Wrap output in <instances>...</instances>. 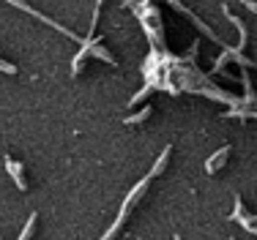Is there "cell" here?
I'll list each match as a JSON object with an SVG mask.
<instances>
[{"mask_svg": "<svg viewBox=\"0 0 257 240\" xmlns=\"http://www.w3.org/2000/svg\"><path fill=\"white\" fill-rule=\"evenodd\" d=\"M243 229H246L249 235H254V237H257V224H249V226H243Z\"/></svg>", "mask_w": 257, "mask_h": 240, "instance_id": "9c48e42d", "label": "cell"}, {"mask_svg": "<svg viewBox=\"0 0 257 240\" xmlns=\"http://www.w3.org/2000/svg\"><path fill=\"white\" fill-rule=\"evenodd\" d=\"M227 156H230V145H222V147H219V150H216V153H213V156L205 161V172H208V175H213V172H216L219 167H224Z\"/></svg>", "mask_w": 257, "mask_h": 240, "instance_id": "3957f363", "label": "cell"}, {"mask_svg": "<svg viewBox=\"0 0 257 240\" xmlns=\"http://www.w3.org/2000/svg\"><path fill=\"white\" fill-rule=\"evenodd\" d=\"M148 118H151V107H143V109H140V112L128 115V118H126L123 123H126V126H140V123H145Z\"/></svg>", "mask_w": 257, "mask_h": 240, "instance_id": "8992f818", "label": "cell"}, {"mask_svg": "<svg viewBox=\"0 0 257 240\" xmlns=\"http://www.w3.org/2000/svg\"><path fill=\"white\" fill-rule=\"evenodd\" d=\"M148 186H151V175H148V177H143V180H140L137 186H134L132 191H128L126 202H123V205H120V207H123V210H132V205H134V202L140 199V196H143V191H145V188H148Z\"/></svg>", "mask_w": 257, "mask_h": 240, "instance_id": "277c9868", "label": "cell"}, {"mask_svg": "<svg viewBox=\"0 0 257 240\" xmlns=\"http://www.w3.org/2000/svg\"><path fill=\"white\" fill-rule=\"evenodd\" d=\"M170 150H173V147H164V150H162V156H159V161L154 164V169L148 172L151 177H156V175H162V172H164V167H167V161H170Z\"/></svg>", "mask_w": 257, "mask_h": 240, "instance_id": "5b68a950", "label": "cell"}, {"mask_svg": "<svg viewBox=\"0 0 257 240\" xmlns=\"http://www.w3.org/2000/svg\"><path fill=\"white\" fill-rule=\"evenodd\" d=\"M151 90H154V85H145V88H143V90H140V93H137V96H134V98H132V107H134V104H137V101H143V98H145V96H148V93H151Z\"/></svg>", "mask_w": 257, "mask_h": 240, "instance_id": "52a82bcc", "label": "cell"}, {"mask_svg": "<svg viewBox=\"0 0 257 240\" xmlns=\"http://www.w3.org/2000/svg\"><path fill=\"white\" fill-rule=\"evenodd\" d=\"M170 6H173V9H178V11H183V14H186V17H189V20H192L194 25H197V28H200V30H203V33H205V36H208V39H211V41H216V44H222V39H219V36H216V33H213V30H211V28H208V25H205L203 20H197V17H194V14H192V11H189V9H186V6H183V3H175V0H173V3H170ZM222 47H224V44H222Z\"/></svg>", "mask_w": 257, "mask_h": 240, "instance_id": "7a4b0ae2", "label": "cell"}, {"mask_svg": "<svg viewBox=\"0 0 257 240\" xmlns=\"http://www.w3.org/2000/svg\"><path fill=\"white\" fill-rule=\"evenodd\" d=\"M3 164H6V169H9L11 180L17 183V188H20V191H28V180L22 177V169H25V167H22L20 161H14L11 156H6V158H3Z\"/></svg>", "mask_w": 257, "mask_h": 240, "instance_id": "6da1fadb", "label": "cell"}, {"mask_svg": "<svg viewBox=\"0 0 257 240\" xmlns=\"http://www.w3.org/2000/svg\"><path fill=\"white\" fill-rule=\"evenodd\" d=\"M0 71H6V74H17V66H14V63H9V60H3V58H0Z\"/></svg>", "mask_w": 257, "mask_h": 240, "instance_id": "ba28073f", "label": "cell"}, {"mask_svg": "<svg viewBox=\"0 0 257 240\" xmlns=\"http://www.w3.org/2000/svg\"><path fill=\"white\" fill-rule=\"evenodd\" d=\"M246 9H249V11H254V14H257V3H246Z\"/></svg>", "mask_w": 257, "mask_h": 240, "instance_id": "30bf717a", "label": "cell"}]
</instances>
